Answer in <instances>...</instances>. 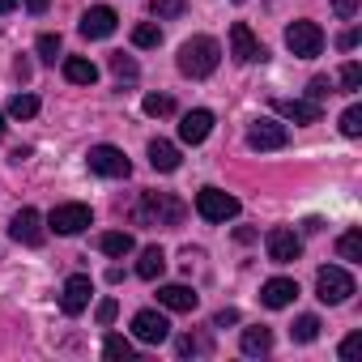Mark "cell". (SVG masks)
Instances as JSON below:
<instances>
[{"mask_svg":"<svg viewBox=\"0 0 362 362\" xmlns=\"http://www.w3.org/2000/svg\"><path fill=\"white\" fill-rule=\"evenodd\" d=\"M218 60H222V47H218V39H209V35H192L184 47H179V73L192 77V81L209 77V73L218 69Z\"/></svg>","mask_w":362,"mask_h":362,"instance_id":"obj_1","label":"cell"},{"mask_svg":"<svg viewBox=\"0 0 362 362\" xmlns=\"http://www.w3.org/2000/svg\"><path fill=\"white\" fill-rule=\"evenodd\" d=\"M136 218L149 222V226H179L184 222V201H175L170 192H145Z\"/></svg>","mask_w":362,"mask_h":362,"instance_id":"obj_2","label":"cell"},{"mask_svg":"<svg viewBox=\"0 0 362 362\" xmlns=\"http://www.w3.org/2000/svg\"><path fill=\"white\" fill-rule=\"evenodd\" d=\"M354 290H358V286H354V277H349L345 269H337V264H324V269L315 273V298H320V303H328V307L345 303Z\"/></svg>","mask_w":362,"mask_h":362,"instance_id":"obj_3","label":"cell"},{"mask_svg":"<svg viewBox=\"0 0 362 362\" xmlns=\"http://www.w3.org/2000/svg\"><path fill=\"white\" fill-rule=\"evenodd\" d=\"M286 47L298 56V60H315L324 52V30L315 22H290L286 26Z\"/></svg>","mask_w":362,"mask_h":362,"instance_id":"obj_4","label":"cell"},{"mask_svg":"<svg viewBox=\"0 0 362 362\" xmlns=\"http://www.w3.org/2000/svg\"><path fill=\"white\" fill-rule=\"evenodd\" d=\"M86 166H90L94 175H103V179H128V170H132L128 153L115 149V145H94V149L86 153Z\"/></svg>","mask_w":362,"mask_h":362,"instance_id":"obj_5","label":"cell"},{"mask_svg":"<svg viewBox=\"0 0 362 362\" xmlns=\"http://www.w3.org/2000/svg\"><path fill=\"white\" fill-rule=\"evenodd\" d=\"M197 214L205 222H230V218H239V201L222 188H201L197 192Z\"/></svg>","mask_w":362,"mask_h":362,"instance_id":"obj_6","label":"cell"},{"mask_svg":"<svg viewBox=\"0 0 362 362\" xmlns=\"http://www.w3.org/2000/svg\"><path fill=\"white\" fill-rule=\"evenodd\" d=\"M94 222V214H90V205H56L52 214H47V226L56 230V235H81L86 226Z\"/></svg>","mask_w":362,"mask_h":362,"instance_id":"obj_7","label":"cell"},{"mask_svg":"<svg viewBox=\"0 0 362 362\" xmlns=\"http://www.w3.org/2000/svg\"><path fill=\"white\" fill-rule=\"evenodd\" d=\"M264 247H269V260H273V264H294V260L303 256V239H298L290 226H273V230L264 235Z\"/></svg>","mask_w":362,"mask_h":362,"instance_id":"obj_8","label":"cell"},{"mask_svg":"<svg viewBox=\"0 0 362 362\" xmlns=\"http://www.w3.org/2000/svg\"><path fill=\"white\" fill-rule=\"evenodd\" d=\"M230 56H235L239 64H252V60H269L264 43L252 35V26H247V22H235V26H230Z\"/></svg>","mask_w":362,"mask_h":362,"instance_id":"obj_9","label":"cell"},{"mask_svg":"<svg viewBox=\"0 0 362 362\" xmlns=\"http://www.w3.org/2000/svg\"><path fill=\"white\" fill-rule=\"evenodd\" d=\"M132 337L145 341V345H162L170 337V320L162 311H136L132 315Z\"/></svg>","mask_w":362,"mask_h":362,"instance_id":"obj_10","label":"cell"},{"mask_svg":"<svg viewBox=\"0 0 362 362\" xmlns=\"http://www.w3.org/2000/svg\"><path fill=\"white\" fill-rule=\"evenodd\" d=\"M115 26H119V18H115L111 5H94V9L81 13V35H86V39H111Z\"/></svg>","mask_w":362,"mask_h":362,"instance_id":"obj_11","label":"cell"},{"mask_svg":"<svg viewBox=\"0 0 362 362\" xmlns=\"http://www.w3.org/2000/svg\"><path fill=\"white\" fill-rule=\"evenodd\" d=\"M273 111L290 124H320V115H324V107L311 98H273Z\"/></svg>","mask_w":362,"mask_h":362,"instance_id":"obj_12","label":"cell"},{"mask_svg":"<svg viewBox=\"0 0 362 362\" xmlns=\"http://www.w3.org/2000/svg\"><path fill=\"white\" fill-rule=\"evenodd\" d=\"M290 141V132H286V124H277V119H256L252 128H247V145L252 149H281Z\"/></svg>","mask_w":362,"mask_h":362,"instance_id":"obj_13","label":"cell"},{"mask_svg":"<svg viewBox=\"0 0 362 362\" xmlns=\"http://www.w3.org/2000/svg\"><path fill=\"white\" fill-rule=\"evenodd\" d=\"M90 294H94V281H90L86 273L69 277L64 290H60V307H64V315H81V311L90 307Z\"/></svg>","mask_w":362,"mask_h":362,"instance_id":"obj_14","label":"cell"},{"mask_svg":"<svg viewBox=\"0 0 362 362\" xmlns=\"http://www.w3.org/2000/svg\"><path fill=\"white\" fill-rule=\"evenodd\" d=\"M9 235H13L18 243H26V247H39V243L47 239V235H43V214H39V209H18Z\"/></svg>","mask_w":362,"mask_h":362,"instance_id":"obj_15","label":"cell"},{"mask_svg":"<svg viewBox=\"0 0 362 362\" xmlns=\"http://www.w3.org/2000/svg\"><path fill=\"white\" fill-rule=\"evenodd\" d=\"M209 132H214V111H205V107H197V111H188L179 119V141L184 145H201Z\"/></svg>","mask_w":362,"mask_h":362,"instance_id":"obj_16","label":"cell"},{"mask_svg":"<svg viewBox=\"0 0 362 362\" xmlns=\"http://www.w3.org/2000/svg\"><path fill=\"white\" fill-rule=\"evenodd\" d=\"M294 298H298V281H290V277H269V281L260 286V303L273 307V311L290 307Z\"/></svg>","mask_w":362,"mask_h":362,"instance_id":"obj_17","label":"cell"},{"mask_svg":"<svg viewBox=\"0 0 362 362\" xmlns=\"http://www.w3.org/2000/svg\"><path fill=\"white\" fill-rule=\"evenodd\" d=\"M158 303H162L166 311H197V307H201V294H197L192 286L170 281V286H162V290H158Z\"/></svg>","mask_w":362,"mask_h":362,"instance_id":"obj_18","label":"cell"},{"mask_svg":"<svg viewBox=\"0 0 362 362\" xmlns=\"http://www.w3.org/2000/svg\"><path fill=\"white\" fill-rule=\"evenodd\" d=\"M149 166L162 170V175H166V170H179V145H170V141H162V136L149 141Z\"/></svg>","mask_w":362,"mask_h":362,"instance_id":"obj_19","label":"cell"},{"mask_svg":"<svg viewBox=\"0 0 362 362\" xmlns=\"http://www.w3.org/2000/svg\"><path fill=\"white\" fill-rule=\"evenodd\" d=\"M64 77H69L73 86H94V81H98V64L86 60V56H69V60H64Z\"/></svg>","mask_w":362,"mask_h":362,"instance_id":"obj_20","label":"cell"},{"mask_svg":"<svg viewBox=\"0 0 362 362\" xmlns=\"http://www.w3.org/2000/svg\"><path fill=\"white\" fill-rule=\"evenodd\" d=\"M98 247H103V256L124 260V256H132V252H136V239H132L128 230H107V235L98 239Z\"/></svg>","mask_w":362,"mask_h":362,"instance_id":"obj_21","label":"cell"},{"mask_svg":"<svg viewBox=\"0 0 362 362\" xmlns=\"http://www.w3.org/2000/svg\"><path fill=\"white\" fill-rule=\"evenodd\" d=\"M243 354H252V358H260V354H269L273 349V332L264 328V324H256V328H243Z\"/></svg>","mask_w":362,"mask_h":362,"instance_id":"obj_22","label":"cell"},{"mask_svg":"<svg viewBox=\"0 0 362 362\" xmlns=\"http://www.w3.org/2000/svg\"><path fill=\"white\" fill-rule=\"evenodd\" d=\"M162 269H166V256H162V247H145V252H141V260H136V277H145V281H158V277H162Z\"/></svg>","mask_w":362,"mask_h":362,"instance_id":"obj_23","label":"cell"},{"mask_svg":"<svg viewBox=\"0 0 362 362\" xmlns=\"http://www.w3.org/2000/svg\"><path fill=\"white\" fill-rule=\"evenodd\" d=\"M337 256L349 260V264H362V230H345L337 239Z\"/></svg>","mask_w":362,"mask_h":362,"instance_id":"obj_24","label":"cell"},{"mask_svg":"<svg viewBox=\"0 0 362 362\" xmlns=\"http://www.w3.org/2000/svg\"><path fill=\"white\" fill-rule=\"evenodd\" d=\"M149 13L158 22H170V18H184L188 13V0H149Z\"/></svg>","mask_w":362,"mask_h":362,"instance_id":"obj_25","label":"cell"},{"mask_svg":"<svg viewBox=\"0 0 362 362\" xmlns=\"http://www.w3.org/2000/svg\"><path fill=\"white\" fill-rule=\"evenodd\" d=\"M107 64H111V73H115L119 81H128V86H132V81L141 77L136 60H132V56H124V52H111V60H107Z\"/></svg>","mask_w":362,"mask_h":362,"instance_id":"obj_26","label":"cell"},{"mask_svg":"<svg viewBox=\"0 0 362 362\" xmlns=\"http://www.w3.org/2000/svg\"><path fill=\"white\" fill-rule=\"evenodd\" d=\"M9 115L13 119H35L39 115V98L35 94H13L9 98Z\"/></svg>","mask_w":362,"mask_h":362,"instance_id":"obj_27","label":"cell"},{"mask_svg":"<svg viewBox=\"0 0 362 362\" xmlns=\"http://www.w3.org/2000/svg\"><path fill=\"white\" fill-rule=\"evenodd\" d=\"M103 354H107V358H115V362H119V358L128 362V358H132V341H128V337H119V332H107Z\"/></svg>","mask_w":362,"mask_h":362,"instance_id":"obj_28","label":"cell"},{"mask_svg":"<svg viewBox=\"0 0 362 362\" xmlns=\"http://www.w3.org/2000/svg\"><path fill=\"white\" fill-rule=\"evenodd\" d=\"M290 337H294V341H303V345H307V341H315V337H320V320H315V315H298V320H294V328H290Z\"/></svg>","mask_w":362,"mask_h":362,"instance_id":"obj_29","label":"cell"},{"mask_svg":"<svg viewBox=\"0 0 362 362\" xmlns=\"http://www.w3.org/2000/svg\"><path fill=\"white\" fill-rule=\"evenodd\" d=\"M60 35H39V43H35V52H39V60L43 64H56V56H60Z\"/></svg>","mask_w":362,"mask_h":362,"instance_id":"obj_30","label":"cell"},{"mask_svg":"<svg viewBox=\"0 0 362 362\" xmlns=\"http://www.w3.org/2000/svg\"><path fill=\"white\" fill-rule=\"evenodd\" d=\"M141 107H145V115L162 119V115H170V111H175V98H170V94H149V98H145Z\"/></svg>","mask_w":362,"mask_h":362,"instance_id":"obj_31","label":"cell"},{"mask_svg":"<svg viewBox=\"0 0 362 362\" xmlns=\"http://www.w3.org/2000/svg\"><path fill=\"white\" fill-rule=\"evenodd\" d=\"M175 349H179V358H192V354H205L209 349V341L205 337H197V332H184L175 341Z\"/></svg>","mask_w":362,"mask_h":362,"instance_id":"obj_32","label":"cell"},{"mask_svg":"<svg viewBox=\"0 0 362 362\" xmlns=\"http://www.w3.org/2000/svg\"><path fill=\"white\" fill-rule=\"evenodd\" d=\"M132 43H136V47H158V43H162V30H158L153 22H141V26L132 30Z\"/></svg>","mask_w":362,"mask_h":362,"instance_id":"obj_33","label":"cell"},{"mask_svg":"<svg viewBox=\"0 0 362 362\" xmlns=\"http://www.w3.org/2000/svg\"><path fill=\"white\" fill-rule=\"evenodd\" d=\"M341 132L345 136H362V107H345L341 111Z\"/></svg>","mask_w":362,"mask_h":362,"instance_id":"obj_34","label":"cell"},{"mask_svg":"<svg viewBox=\"0 0 362 362\" xmlns=\"http://www.w3.org/2000/svg\"><path fill=\"white\" fill-rule=\"evenodd\" d=\"M341 90H345V94L362 90V64H354V60H349V64L341 69Z\"/></svg>","mask_w":362,"mask_h":362,"instance_id":"obj_35","label":"cell"},{"mask_svg":"<svg viewBox=\"0 0 362 362\" xmlns=\"http://www.w3.org/2000/svg\"><path fill=\"white\" fill-rule=\"evenodd\" d=\"M328 94H332V81H328V77H311V81H307V98H311V103H324Z\"/></svg>","mask_w":362,"mask_h":362,"instance_id":"obj_36","label":"cell"},{"mask_svg":"<svg viewBox=\"0 0 362 362\" xmlns=\"http://www.w3.org/2000/svg\"><path fill=\"white\" fill-rule=\"evenodd\" d=\"M115 311H119V303H115V298H103V303H98V311H94V320H98V324H111V320H115Z\"/></svg>","mask_w":362,"mask_h":362,"instance_id":"obj_37","label":"cell"},{"mask_svg":"<svg viewBox=\"0 0 362 362\" xmlns=\"http://www.w3.org/2000/svg\"><path fill=\"white\" fill-rule=\"evenodd\" d=\"M332 13H337L341 22H349V18H358V0H332Z\"/></svg>","mask_w":362,"mask_h":362,"instance_id":"obj_38","label":"cell"},{"mask_svg":"<svg viewBox=\"0 0 362 362\" xmlns=\"http://www.w3.org/2000/svg\"><path fill=\"white\" fill-rule=\"evenodd\" d=\"M358 349H362V332H349L341 341V358H358Z\"/></svg>","mask_w":362,"mask_h":362,"instance_id":"obj_39","label":"cell"},{"mask_svg":"<svg viewBox=\"0 0 362 362\" xmlns=\"http://www.w3.org/2000/svg\"><path fill=\"white\" fill-rule=\"evenodd\" d=\"M226 324H239V311H235V307H222V311L214 315V328H226Z\"/></svg>","mask_w":362,"mask_h":362,"instance_id":"obj_40","label":"cell"},{"mask_svg":"<svg viewBox=\"0 0 362 362\" xmlns=\"http://www.w3.org/2000/svg\"><path fill=\"white\" fill-rule=\"evenodd\" d=\"M337 47H341V52H354V47H358V30H341Z\"/></svg>","mask_w":362,"mask_h":362,"instance_id":"obj_41","label":"cell"},{"mask_svg":"<svg viewBox=\"0 0 362 362\" xmlns=\"http://www.w3.org/2000/svg\"><path fill=\"white\" fill-rule=\"evenodd\" d=\"M13 77H18V81H30V64H26L22 56H18V64H13Z\"/></svg>","mask_w":362,"mask_h":362,"instance_id":"obj_42","label":"cell"},{"mask_svg":"<svg viewBox=\"0 0 362 362\" xmlns=\"http://www.w3.org/2000/svg\"><path fill=\"white\" fill-rule=\"evenodd\" d=\"M47 5H52V0H26V9H30V13H47Z\"/></svg>","mask_w":362,"mask_h":362,"instance_id":"obj_43","label":"cell"},{"mask_svg":"<svg viewBox=\"0 0 362 362\" xmlns=\"http://www.w3.org/2000/svg\"><path fill=\"white\" fill-rule=\"evenodd\" d=\"M235 239H239V243H252V239H256V230H247V226H239V230H235Z\"/></svg>","mask_w":362,"mask_h":362,"instance_id":"obj_44","label":"cell"},{"mask_svg":"<svg viewBox=\"0 0 362 362\" xmlns=\"http://www.w3.org/2000/svg\"><path fill=\"white\" fill-rule=\"evenodd\" d=\"M18 9V0H0V13H13Z\"/></svg>","mask_w":362,"mask_h":362,"instance_id":"obj_45","label":"cell"},{"mask_svg":"<svg viewBox=\"0 0 362 362\" xmlns=\"http://www.w3.org/2000/svg\"><path fill=\"white\" fill-rule=\"evenodd\" d=\"M0 136H5V115H0Z\"/></svg>","mask_w":362,"mask_h":362,"instance_id":"obj_46","label":"cell"},{"mask_svg":"<svg viewBox=\"0 0 362 362\" xmlns=\"http://www.w3.org/2000/svg\"><path fill=\"white\" fill-rule=\"evenodd\" d=\"M239 5H243V0H239Z\"/></svg>","mask_w":362,"mask_h":362,"instance_id":"obj_47","label":"cell"}]
</instances>
